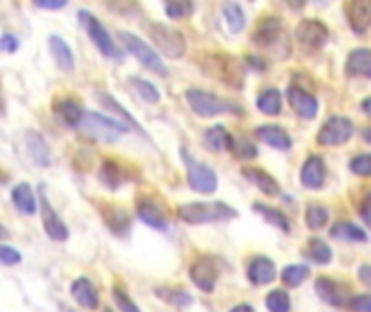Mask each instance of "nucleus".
<instances>
[{"mask_svg": "<svg viewBox=\"0 0 371 312\" xmlns=\"http://www.w3.org/2000/svg\"><path fill=\"white\" fill-rule=\"evenodd\" d=\"M200 68L205 74L231 85L235 89H241L243 85V68L241 63L231 54H219V52H205L200 56Z\"/></svg>", "mask_w": 371, "mask_h": 312, "instance_id": "obj_1", "label": "nucleus"}, {"mask_svg": "<svg viewBox=\"0 0 371 312\" xmlns=\"http://www.w3.org/2000/svg\"><path fill=\"white\" fill-rule=\"evenodd\" d=\"M178 217L185 223L200 225V223H215V221L235 219L237 211L224 202H193V204H183L178 208Z\"/></svg>", "mask_w": 371, "mask_h": 312, "instance_id": "obj_2", "label": "nucleus"}, {"mask_svg": "<svg viewBox=\"0 0 371 312\" xmlns=\"http://www.w3.org/2000/svg\"><path fill=\"white\" fill-rule=\"evenodd\" d=\"M252 44L259 46L265 52L282 50L284 56H289V50H291V44H289L287 33H284V28H282V22L274 15H267L256 24L254 35H252Z\"/></svg>", "mask_w": 371, "mask_h": 312, "instance_id": "obj_3", "label": "nucleus"}, {"mask_svg": "<svg viewBox=\"0 0 371 312\" xmlns=\"http://www.w3.org/2000/svg\"><path fill=\"white\" fill-rule=\"evenodd\" d=\"M185 98L189 102V106L197 113L200 118H215V116H224V113H231V116H241L243 108L235 102H228L224 98H219L217 94L205 92V89H187Z\"/></svg>", "mask_w": 371, "mask_h": 312, "instance_id": "obj_4", "label": "nucleus"}, {"mask_svg": "<svg viewBox=\"0 0 371 312\" xmlns=\"http://www.w3.org/2000/svg\"><path fill=\"white\" fill-rule=\"evenodd\" d=\"M118 37H120V42L124 44V48H126L146 70H150L152 74H157V76H161V78H167V76H169V70H167V65L163 63V59H161V54L157 52V48L148 46L139 35H133V33H128V31H120Z\"/></svg>", "mask_w": 371, "mask_h": 312, "instance_id": "obj_5", "label": "nucleus"}, {"mask_svg": "<svg viewBox=\"0 0 371 312\" xmlns=\"http://www.w3.org/2000/svg\"><path fill=\"white\" fill-rule=\"evenodd\" d=\"M148 35L154 44V48L169 59H181L187 52V42L181 31L174 26H167L163 22H150L148 24Z\"/></svg>", "mask_w": 371, "mask_h": 312, "instance_id": "obj_6", "label": "nucleus"}, {"mask_svg": "<svg viewBox=\"0 0 371 312\" xmlns=\"http://www.w3.org/2000/svg\"><path fill=\"white\" fill-rule=\"evenodd\" d=\"M80 130L85 135H90L92 139H96V141H109V144H113V141H118L124 132H128L130 126L126 122H118L113 118L100 116V113L87 111L85 113V118H83Z\"/></svg>", "mask_w": 371, "mask_h": 312, "instance_id": "obj_7", "label": "nucleus"}, {"mask_svg": "<svg viewBox=\"0 0 371 312\" xmlns=\"http://www.w3.org/2000/svg\"><path fill=\"white\" fill-rule=\"evenodd\" d=\"M181 156H183V163L187 167V182H189V187L195 193H205V195L215 193L217 191V176H215L213 169L209 165H205V163L195 161L185 148L181 150Z\"/></svg>", "mask_w": 371, "mask_h": 312, "instance_id": "obj_8", "label": "nucleus"}, {"mask_svg": "<svg viewBox=\"0 0 371 312\" xmlns=\"http://www.w3.org/2000/svg\"><path fill=\"white\" fill-rule=\"evenodd\" d=\"M78 20L83 24V28L87 31L90 39L94 42V46L104 54V56H111V59H120L122 52L120 48L116 46V42H113V37L109 35V31L104 28V24L90 11H78Z\"/></svg>", "mask_w": 371, "mask_h": 312, "instance_id": "obj_9", "label": "nucleus"}, {"mask_svg": "<svg viewBox=\"0 0 371 312\" xmlns=\"http://www.w3.org/2000/svg\"><path fill=\"white\" fill-rule=\"evenodd\" d=\"M328 28L320 20H302L296 28V42L302 52L306 54H315L328 44Z\"/></svg>", "mask_w": 371, "mask_h": 312, "instance_id": "obj_10", "label": "nucleus"}, {"mask_svg": "<svg viewBox=\"0 0 371 312\" xmlns=\"http://www.w3.org/2000/svg\"><path fill=\"white\" fill-rule=\"evenodd\" d=\"M354 135V122L343 116H332L324 122V126L317 132V144L326 148L343 146Z\"/></svg>", "mask_w": 371, "mask_h": 312, "instance_id": "obj_11", "label": "nucleus"}, {"mask_svg": "<svg viewBox=\"0 0 371 312\" xmlns=\"http://www.w3.org/2000/svg\"><path fill=\"white\" fill-rule=\"evenodd\" d=\"M189 277L200 291L211 293L215 289V282H217V267H215L213 258H197L189 267Z\"/></svg>", "mask_w": 371, "mask_h": 312, "instance_id": "obj_12", "label": "nucleus"}, {"mask_svg": "<svg viewBox=\"0 0 371 312\" xmlns=\"http://www.w3.org/2000/svg\"><path fill=\"white\" fill-rule=\"evenodd\" d=\"M39 200H42V206H39V211H42V219H44V230H46V235L52 239V241H68V237H70V232H68V228H66V223L61 221V217L54 213V208L50 206V202H48V197H46V193L42 191L39 193Z\"/></svg>", "mask_w": 371, "mask_h": 312, "instance_id": "obj_13", "label": "nucleus"}, {"mask_svg": "<svg viewBox=\"0 0 371 312\" xmlns=\"http://www.w3.org/2000/svg\"><path fill=\"white\" fill-rule=\"evenodd\" d=\"M287 98H289L291 108L298 113L302 120H312L317 116V111H320L317 98L312 94H308V92H304L300 85H291V87L287 89Z\"/></svg>", "mask_w": 371, "mask_h": 312, "instance_id": "obj_14", "label": "nucleus"}, {"mask_svg": "<svg viewBox=\"0 0 371 312\" xmlns=\"http://www.w3.org/2000/svg\"><path fill=\"white\" fill-rule=\"evenodd\" d=\"M346 15L352 31L356 35H365L371 28V0H350Z\"/></svg>", "mask_w": 371, "mask_h": 312, "instance_id": "obj_15", "label": "nucleus"}, {"mask_svg": "<svg viewBox=\"0 0 371 312\" xmlns=\"http://www.w3.org/2000/svg\"><path fill=\"white\" fill-rule=\"evenodd\" d=\"M300 180L306 189H322L326 182V165L324 158L320 154H310L304 165H302V172H300Z\"/></svg>", "mask_w": 371, "mask_h": 312, "instance_id": "obj_16", "label": "nucleus"}, {"mask_svg": "<svg viewBox=\"0 0 371 312\" xmlns=\"http://www.w3.org/2000/svg\"><path fill=\"white\" fill-rule=\"evenodd\" d=\"M315 289H317V295L322 297V301L330 304V306H346L350 299H348V285H341V282L332 280V277H326L322 275L317 282H315Z\"/></svg>", "mask_w": 371, "mask_h": 312, "instance_id": "obj_17", "label": "nucleus"}, {"mask_svg": "<svg viewBox=\"0 0 371 312\" xmlns=\"http://www.w3.org/2000/svg\"><path fill=\"white\" fill-rule=\"evenodd\" d=\"M248 280L254 287H265L276 280V267L267 256H256L248 265Z\"/></svg>", "mask_w": 371, "mask_h": 312, "instance_id": "obj_18", "label": "nucleus"}, {"mask_svg": "<svg viewBox=\"0 0 371 312\" xmlns=\"http://www.w3.org/2000/svg\"><path fill=\"white\" fill-rule=\"evenodd\" d=\"M72 297L85 310H96L100 306L98 291H96V287L92 285L87 277H76L72 282Z\"/></svg>", "mask_w": 371, "mask_h": 312, "instance_id": "obj_19", "label": "nucleus"}, {"mask_svg": "<svg viewBox=\"0 0 371 312\" xmlns=\"http://www.w3.org/2000/svg\"><path fill=\"white\" fill-rule=\"evenodd\" d=\"M54 113L59 116V120L70 126V128H80L83 124V118H85V111L80 108V104L74 100V98H59V100H54L52 104Z\"/></svg>", "mask_w": 371, "mask_h": 312, "instance_id": "obj_20", "label": "nucleus"}, {"mask_svg": "<svg viewBox=\"0 0 371 312\" xmlns=\"http://www.w3.org/2000/svg\"><path fill=\"white\" fill-rule=\"evenodd\" d=\"M48 48H50V54H52L56 68H59L61 72H66V74L74 72V52L59 35L48 37Z\"/></svg>", "mask_w": 371, "mask_h": 312, "instance_id": "obj_21", "label": "nucleus"}, {"mask_svg": "<svg viewBox=\"0 0 371 312\" xmlns=\"http://www.w3.org/2000/svg\"><path fill=\"white\" fill-rule=\"evenodd\" d=\"M137 217L154 230H165L167 228L165 213L154 200H139L137 202Z\"/></svg>", "mask_w": 371, "mask_h": 312, "instance_id": "obj_22", "label": "nucleus"}, {"mask_svg": "<svg viewBox=\"0 0 371 312\" xmlns=\"http://www.w3.org/2000/svg\"><path fill=\"white\" fill-rule=\"evenodd\" d=\"M254 135L259 137L263 144H267L269 148H276V150H289L291 144H293L287 130L280 128V126H272V124L259 126V128L254 130Z\"/></svg>", "mask_w": 371, "mask_h": 312, "instance_id": "obj_23", "label": "nucleus"}, {"mask_svg": "<svg viewBox=\"0 0 371 312\" xmlns=\"http://www.w3.org/2000/svg\"><path fill=\"white\" fill-rule=\"evenodd\" d=\"M26 150H28V154H31L35 165H39V167H48L50 165V161H52L50 148H48L46 139L39 132H35V130L26 132Z\"/></svg>", "mask_w": 371, "mask_h": 312, "instance_id": "obj_24", "label": "nucleus"}, {"mask_svg": "<svg viewBox=\"0 0 371 312\" xmlns=\"http://www.w3.org/2000/svg\"><path fill=\"white\" fill-rule=\"evenodd\" d=\"M11 200L22 215H35L39 211L35 193H33L31 185H26V182H20L11 189Z\"/></svg>", "mask_w": 371, "mask_h": 312, "instance_id": "obj_25", "label": "nucleus"}, {"mask_svg": "<svg viewBox=\"0 0 371 312\" xmlns=\"http://www.w3.org/2000/svg\"><path fill=\"white\" fill-rule=\"evenodd\" d=\"M346 72L350 76H360V78H371V50L367 48H356L350 52Z\"/></svg>", "mask_w": 371, "mask_h": 312, "instance_id": "obj_26", "label": "nucleus"}, {"mask_svg": "<svg viewBox=\"0 0 371 312\" xmlns=\"http://www.w3.org/2000/svg\"><path fill=\"white\" fill-rule=\"evenodd\" d=\"M256 189H261L265 195H278L280 193V185H278V180L272 176V174H267V172H263V169H256V167H245L243 172H241Z\"/></svg>", "mask_w": 371, "mask_h": 312, "instance_id": "obj_27", "label": "nucleus"}, {"mask_svg": "<svg viewBox=\"0 0 371 312\" xmlns=\"http://www.w3.org/2000/svg\"><path fill=\"white\" fill-rule=\"evenodd\" d=\"M102 219L109 225V230L116 232V235H126L130 230V217L120 206H104L102 208Z\"/></svg>", "mask_w": 371, "mask_h": 312, "instance_id": "obj_28", "label": "nucleus"}, {"mask_svg": "<svg viewBox=\"0 0 371 312\" xmlns=\"http://www.w3.org/2000/svg\"><path fill=\"white\" fill-rule=\"evenodd\" d=\"M330 237L332 239H341V241H356V243H367V232L360 228V225L352 223V221H339L330 228Z\"/></svg>", "mask_w": 371, "mask_h": 312, "instance_id": "obj_29", "label": "nucleus"}, {"mask_svg": "<svg viewBox=\"0 0 371 312\" xmlns=\"http://www.w3.org/2000/svg\"><path fill=\"white\" fill-rule=\"evenodd\" d=\"M221 15L226 20V26H228V31H231L233 35L241 33L243 31V26H245V13L243 9L233 3V0H226V3L221 5Z\"/></svg>", "mask_w": 371, "mask_h": 312, "instance_id": "obj_30", "label": "nucleus"}, {"mask_svg": "<svg viewBox=\"0 0 371 312\" xmlns=\"http://www.w3.org/2000/svg\"><path fill=\"white\" fill-rule=\"evenodd\" d=\"M205 146L213 152H221V150H231L233 146V137L228 132L224 126H211L207 132H205Z\"/></svg>", "mask_w": 371, "mask_h": 312, "instance_id": "obj_31", "label": "nucleus"}, {"mask_svg": "<svg viewBox=\"0 0 371 312\" xmlns=\"http://www.w3.org/2000/svg\"><path fill=\"white\" fill-rule=\"evenodd\" d=\"M98 100L102 102V106H104V108H109L111 113H116V116H118L120 120H124V122H126V124H128L133 130H137L139 135H144V139H150V137H148V132H146L144 128H141V126L135 122V118L130 116V113H128L124 106H120V104L116 102V98H113V96H109V94H102V92H100V94H98Z\"/></svg>", "mask_w": 371, "mask_h": 312, "instance_id": "obj_32", "label": "nucleus"}, {"mask_svg": "<svg viewBox=\"0 0 371 312\" xmlns=\"http://www.w3.org/2000/svg\"><path fill=\"white\" fill-rule=\"evenodd\" d=\"M100 180L109 187V189H118L120 185L126 182V176H124V169L116 163V161H102L100 165Z\"/></svg>", "mask_w": 371, "mask_h": 312, "instance_id": "obj_33", "label": "nucleus"}, {"mask_svg": "<svg viewBox=\"0 0 371 312\" xmlns=\"http://www.w3.org/2000/svg\"><path fill=\"white\" fill-rule=\"evenodd\" d=\"M254 211L259 215H263L265 221H269L272 225H276V228H280L282 232H287V235L291 232V223L282 211H278L274 206H267V204H261V202H254Z\"/></svg>", "mask_w": 371, "mask_h": 312, "instance_id": "obj_34", "label": "nucleus"}, {"mask_svg": "<svg viewBox=\"0 0 371 312\" xmlns=\"http://www.w3.org/2000/svg\"><path fill=\"white\" fill-rule=\"evenodd\" d=\"M256 106H259L261 113L265 116H278L280 108H282V98H280V92L269 87V89H263L256 98Z\"/></svg>", "mask_w": 371, "mask_h": 312, "instance_id": "obj_35", "label": "nucleus"}, {"mask_svg": "<svg viewBox=\"0 0 371 312\" xmlns=\"http://www.w3.org/2000/svg\"><path fill=\"white\" fill-rule=\"evenodd\" d=\"M304 256L317 265H328V263H332V249L322 239H310L306 249H304Z\"/></svg>", "mask_w": 371, "mask_h": 312, "instance_id": "obj_36", "label": "nucleus"}, {"mask_svg": "<svg viewBox=\"0 0 371 312\" xmlns=\"http://www.w3.org/2000/svg\"><path fill=\"white\" fill-rule=\"evenodd\" d=\"M128 82L133 85V89L144 98L146 102H150V104H157L159 100H161V94H159V89L154 87V85L150 82V80H146V78H139V76H130L128 78Z\"/></svg>", "mask_w": 371, "mask_h": 312, "instance_id": "obj_37", "label": "nucleus"}, {"mask_svg": "<svg viewBox=\"0 0 371 312\" xmlns=\"http://www.w3.org/2000/svg\"><path fill=\"white\" fill-rule=\"evenodd\" d=\"M193 9H195L193 0H165V13L172 20H183L191 15Z\"/></svg>", "mask_w": 371, "mask_h": 312, "instance_id": "obj_38", "label": "nucleus"}, {"mask_svg": "<svg viewBox=\"0 0 371 312\" xmlns=\"http://www.w3.org/2000/svg\"><path fill=\"white\" fill-rule=\"evenodd\" d=\"M328 223V208L322 204H308L306 206V225L310 230H320Z\"/></svg>", "mask_w": 371, "mask_h": 312, "instance_id": "obj_39", "label": "nucleus"}, {"mask_svg": "<svg viewBox=\"0 0 371 312\" xmlns=\"http://www.w3.org/2000/svg\"><path fill=\"white\" fill-rule=\"evenodd\" d=\"M280 277L287 287H300L302 282L308 277V267L306 265H289V267L282 269Z\"/></svg>", "mask_w": 371, "mask_h": 312, "instance_id": "obj_40", "label": "nucleus"}, {"mask_svg": "<svg viewBox=\"0 0 371 312\" xmlns=\"http://www.w3.org/2000/svg\"><path fill=\"white\" fill-rule=\"evenodd\" d=\"M157 295L159 297H163L165 301H169V304H174L176 308H187V306H191L193 304V299H191V295H187L183 289H157Z\"/></svg>", "mask_w": 371, "mask_h": 312, "instance_id": "obj_41", "label": "nucleus"}, {"mask_svg": "<svg viewBox=\"0 0 371 312\" xmlns=\"http://www.w3.org/2000/svg\"><path fill=\"white\" fill-rule=\"evenodd\" d=\"M269 312H289L291 310V299L284 291H272L265 299Z\"/></svg>", "mask_w": 371, "mask_h": 312, "instance_id": "obj_42", "label": "nucleus"}, {"mask_svg": "<svg viewBox=\"0 0 371 312\" xmlns=\"http://www.w3.org/2000/svg\"><path fill=\"white\" fill-rule=\"evenodd\" d=\"M113 299H116V306L120 308V312H141L139 306L130 299V295L120 285L113 287Z\"/></svg>", "mask_w": 371, "mask_h": 312, "instance_id": "obj_43", "label": "nucleus"}, {"mask_svg": "<svg viewBox=\"0 0 371 312\" xmlns=\"http://www.w3.org/2000/svg\"><path fill=\"white\" fill-rule=\"evenodd\" d=\"M350 169H352V174H356V176L369 178L371 176V154H356L350 161Z\"/></svg>", "mask_w": 371, "mask_h": 312, "instance_id": "obj_44", "label": "nucleus"}, {"mask_svg": "<svg viewBox=\"0 0 371 312\" xmlns=\"http://www.w3.org/2000/svg\"><path fill=\"white\" fill-rule=\"evenodd\" d=\"M231 152H233L237 158H254V156H256V146L250 144L248 139H233Z\"/></svg>", "mask_w": 371, "mask_h": 312, "instance_id": "obj_45", "label": "nucleus"}, {"mask_svg": "<svg viewBox=\"0 0 371 312\" xmlns=\"http://www.w3.org/2000/svg\"><path fill=\"white\" fill-rule=\"evenodd\" d=\"M348 308L352 312H371V295H354L350 301H348Z\"/></svg>", "mask_w": 371, "mask_h": 312, "instance_id": "obj_46", "label": "nucleus"}, {"mask_svg": "<svg viewBox=\"0 0 371 312\" xmlns=\"http://www.w3.org/2000/svg\"><path fill=\"white\" fill-rule=\"evenodd\" d=\"M0 261H3V265L11 267V265H18L22 256L18 249H11L9 245H0Z\"/></svg>", "mask_w": 371, "mask_h": 312, "instance_id": "obj_47", "label": "nucleus"}, {"mask_svg": "<svg viewBox=\"0 0 371 312\" xmlns=\"http://www.w3.org/2000/svg\"><path fill=\"white\" fill-rule=\"evenodd\" d=\"M0 48H3V52H7V54H13V52H18L20 42H18V37H16V35L5 33L3 37H0Z\"/></svg>", "mask_w": 371, "mask_h": 312, "instance_id": "obj_48", "label": "nucleus"}, {"mask_svg": "<svg viewBox=\"0 0 371 312\" xmlns=\"http://www.w3.org/2000/svg\"><path fill=\"white\" fill-rule=\"evenodd\" d=\"M358 213H360V219L365 221V225H369V230H371V191L363 197Z\"/></svg>", "mask_w": 371, "mask_h": 312, "instance_id": "obj_49", "label": "nucleus"}, {"mask_svg": "<svg viewBox=\"0 0 371 312\" xmlns=\"http://www.w3.org/2000/svg\"><path fill=\"white\" fill-rule=\"evenodd\" d=\"M33 5L39 7V9L56 11V9H63L68 5V0H33Z\"/></svg>", "mask_w": 371, "mask_h": 312, "instance_id": "obj_50", "label": "nucleus"}, {"mask_svg": "<svg viewBox=\"0 0 371 312\" xmlns=\"http://www.w3.org/2000/svg\"><path fill=\"white\" fill-rule=\"evenodd\" d=\"M358 277H360V282H365L367 287H371V265H363L358 269Z\"/></svg>", "mask_w": 371, "mask_h": 312, "instance_id": "obj_51", "label": "nucleus"}, {"mask_svg": "<svg viewBox=\"0 0 371 312\" xmlns=\"http://www.w3.org/2000/svg\"><path fill=\"white\" fill-rule=\"evenodd\" d=\"M248 63L256 70V72H265V61L263 59H256V56H248Z\"/></svg>", "mask_w": 371, "mask_h": 312, "instance_id": "obj_52", "label": "nucleus"}, {"mask_svg": "<svg viewBox=\"0 0 371 312\" xmlns=\"http://www.w3.org/2000/svg\"><path fill=\"white\" fill-rule=\"evenodd\" d=\"M284 3H287V7L289 9H296V11H300L306 3H308V0H284Z\"/></svg>", "mask_w": 371, "mask_h": 312, "instance_id": "obj_53", "label": "nucleus"}, {"mask_svg": "<svg viewBox=\"0 0 371 312\" xmlns=\"http://www.w3.org/2000/svg\"><path fill=\"white\" fill-rule=\"evenodd\" d=\"M360 108H363V113H365L367 118H371V96L360 102Z\"/></svg>", "mask_w": 371, "mask_h": 312, "instance_id": "obj_54", "label": "nucleus"}, {"mask_svg": "<svg viewBox=\"0 0 371 312\" xmlns=\"http://www.w3.org/2000/svg\"><path fill=\"white\" fill-rule=\"evenodd\" d=\"M231 312H254V308H252L250 304H239V306H235Z\"/></svg>", "mask_w": 371, "mask_h": 312, "instance_id": "obj_55", "label": "nucleus"}, {"mask_svg": "<svg viewBox=\"0 0 371 312\" xmlns=\"http://www.w3.org/2000/svg\"><path fill=\"white\" fill-rule=\"evenodd\" d=\"M363 139H365V141H367V144H371V126H369V128H365V130H363Z\"/></svg>", "mask_w": 371, "mask_h": 312, "instance_id": "obj_56", "label": "nucleus"}]
</instances>
